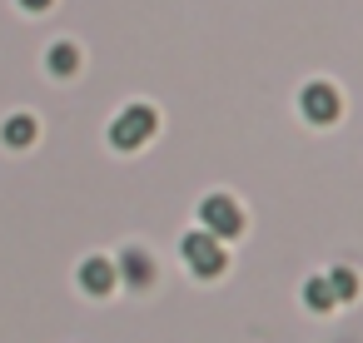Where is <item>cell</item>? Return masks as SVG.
<instances>
[{"instance_id":"8fae6325","label":"cell","mask_w":363,"mask_h":343,"mask_svg":"<svg viewBox=\"0 0 363 343\" xmlns=\"http://www.w3.org/2000/svg\"><path fill=\"white\" fill-rule=\"evenodd\" d=\"M21 6H26V11H50L55 0H21Z\"/></svg>"},{"instance_id":"9c48e42d","label":"cell","mask_w":363,"mask_h":343,"mask_svg":"<svg viewBox=\"0 0 363 343\" xmlns=\"http://www.w3.org/2000/svg\"><path fill=\"white\" fill-rule=\"evenodd\" d=\"M303 303H308L313 313H328V308H333V288H328V279H323V274L303 283Z\"/></svg>"},{"instance_id":"ba28073f","label":"cell","mask_w":363,"mask_h":343,"mask_svg":"<svg viewBox=\"0 0 363 343\" xmlns=\"http://www.w3.org/2000/svg\"><path fill=\"white\" fill-rule=\"evenodd\" d=\"M45 65H50V75H75V70H80V50H75L70 40H60V45L45 50Z\"/></svg>"},{"instance_id":"7a4b0ae2","label":"cell","mask_w":363,"mask_h":343,"mask_svg":"<svg viewBox=\"0 0 363 343\" xmlns=\"http://www.w3.org/2000/svg\"><path fill=\"white\" fill-rule=\"evenodd\" d=\"M179 254H184V264H189V274H199V279H219V274H224V264H229L224 244H219L214 234H204V229L184 234Z\"/></svg>"},{"instance_id":"52a82bcc","label":"cell","mask_w":363,"mask_h":343,"mask_svg":"<svg viewBox=\"0 0 363 343\" xmlns=\"http://www.w3.org/2000/svg\"><path fill=\"white\" fill-rule=\"evenodd\" d=\"M0 140H6L11 150H26V145H35V120H30V115H11L6 125H0Z\"/></svg>"},{"instance_id":"277c9868","label":"cell","mask_w":363,"mask_h":343,"mask_svg":"<svg viewBox=\"0 0 363 343\" xmlns=\"http://www.w3.org/2000/svg\"><path fill=\"white\" fill-rule=\"evenodd\" d=\"M298 110H303L308 125H333V120L343 115V100H338V90H333L328 80H313V85L298 90Z\"/></svg>"},{"instance_id":"3957f363","label":"cell","mask_w":363,"mask_h":343,"mask_svg":"<svg viewBox=\"0 0 363 343\" xmlns=\"http://www.w3.org/2000/svg\"><path fill=\"white\" fill-rule=\"evenodd\" d=\"M199 219H204V234H214L219 244L244 234V214H239V204H234L229 194H209V199H199Z\"/></svg>"},{"instance_id":"8992f818","label":"cell","mask_w":363,"mask_h":343,"mask_svg":"<svg viewBox=\"0 0 363 343\" xmlns=\"http://www.w3.org/2000/svg\"><path fill=\"white\" fill-rule=\"evenodd\" d=\"M115 279H125L130 288H150V283H155V259H150L145 249H125V254H120Z\"/></svg>"},{"instance_id":"6da1fadb","label":"cell","mask_w":363,"mask_h":343,"mask_svg":"<svg viewBox=\"0 0 363 343\" xmlns=\"http://www.w3.org/2000/svg\"><path fill=\"white\" fill-rule=\"evenodd\" d=\"M155 125H160V115H155L150 105L130 100V105L115 115V125H110V145H115V150H140V145L155 135Z\"/></svg>"},{"instance_id":"5b68a950","label":"cell","mask_w":363,"mask_h":343,"mask_svg":"<svg viewBox=\"0 0 363 343\" xmlns=\"http://www.w3.org/2000/svg\"><path fill=\"white\" fill-rule=\"evenodd\" d=\"M75 279H80V288H85L90 298H110V293H115V264H110V259H85Z\"/></svg>"},{"instance_id":"30bf717a","label":"cell","mask_w":363,"mask_h":343,"mask_svg":"<svg viewBox=\"0 0 363 343\" xmlns=\"http://www.w3.org/2000/svg\"><path fill=\"white\" fill-rule=\"evenodd\" d=\"M328 288H333V303H343V298L358 293V274H353V269H333V274H328Z\"/></svg>"}]
</instances>
